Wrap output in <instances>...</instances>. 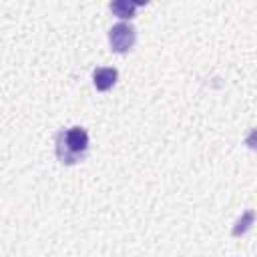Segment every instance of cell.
Masks as SVG:
<instances>
[{
    "label": "cell",
    "mask_w": 257,
    "mask_h": 257,
    "mask_svg": "<svg viewBox=\"0 0 257 257\" xmlns=\"http://www.w3.org/2000/svg\"><path fill=\"white\" fill-rule=\"evenodd\" d=\"M88 149V133L82 126H72L56 135V157L60 163H78Z\"/></svg>",
    "instance_id": "6da1fadb"
},
{
    "label": "cell",
    "mask_w": 257,
    "mask_h": 257,
    "mask_svg": "<svg viewBox=\"0 0 257 257\" xmlns=\"http://www.w3.org/2000/svg\"><path fill=\"white\" fill-rule=\"evenodd\" d=\"M135 40H137V30L133 24L128 22H118L114 24L110 30H108V42H110V48L118 54L131 50L135 46Z\"/></svg>",
    "instance_id": "7a4b0ae2"
},
{
    "label": "cell",
    "mask_w": 257,
    "mask_h": 257,
    "mask_svg": "<svg viewBox=\"0 0 257 257\" xmlns=\"http://www.w3.org/2000/svg\"><path fill=\"white\" fill-rule=\"evenodd\" d=\"M116 78H118L116 68H106V66H102V68H96V70L92 72V82H94L96 90H100V92L112 88L114 82H116Z\"/></svg>",
    "instance_id": "3957f363"
},
{
    "label": "cell",
    "mask_w": 257,
    "mask_h": 257,
    "mask_svg": "<svg viewBox=\"0 0 257 257\" xmlns=\"http://www.w3.org/2000/svg\"><path fill=\"white\" fill-rule=\"evenodd\" d=\"M141 4H145V2H131V0H116V2H110L108 4V8H110V12L114 14V16H118V18H133L135 16V10H137V6H141Z\"/></svg>",
    "instance_id": "277c9868"
},
{
    "label": "cell",
    "mask_w": 257,
    "mask_h": 257,
    "mask_svg": "<svg viewBox=\"0 0 257 257\" xmlns=\"http://www.w3.org/2000/svg\"><path fill=\"white\" fill-rule=\"evenodd\" d=\"M253 221H255V211H245L243 215H241V219H237V223H235V227H233V237H239V235H243V233H247L249 231V227L253 225Z\"/></svg>",
    "instance_id": "5b68a950"
},
{
    "label": "cell",
    "mask_w": 257,
    "mask_h": 257,
    "mask_svg": "<svg viewBox=\"0 0 257 257\" xmlns=\"http://www.w3.org/2000/svg\"><path fill=\"white\" fill-rule=\"evenodd\" d=\"M245 145H247L251 151H255V153H257V128H253V131L247 135V139H245Z\"/></svg>",
    "instance_id": "8992f818"
}]
</instances>
